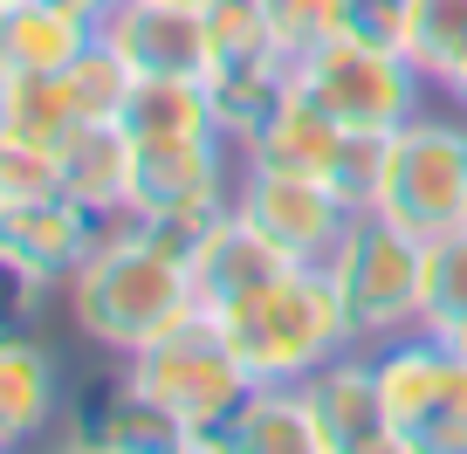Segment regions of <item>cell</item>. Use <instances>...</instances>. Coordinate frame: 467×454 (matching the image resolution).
I'll return each instance as SVG.
<instances>
[{"mask_svg":"<svg viewBox=\"0 0 467 454\" xmlns=\"http://www.w3.org/2000/svg\"><path fill=\"white\" fill-rule=\"evenodd\" d=\"M35 193H62L56 145H35V138H7L0 132V200H35Z\"/></svg>","mask_w":467,"mask_h":454,"instance_id":"4316f807","label":"cell"},{"mask_svg":"<svg viewBox=\"0 0 467 454\" xmlns=\"http://www.w3.org/2000/svg\"><path fill=\"white\" fill-rule=\"evenodd\" d=\"M453 310H467V227L433 235L420 255V323H440Z\"/></svg>","mask_w":467,"mask_h":454,"instance_id":"d4e9b609","label":"cell"},{"mask_svg":"<svg viewBox=\"0 0 467 454\" xmlns=\"http://www.w3.org/2000/svg\"><path fill=\"white\" fill-rule=\"evenodd\" d=\"M289 83H296V62L282 56V48H262V56H220L213 69H206V97H213L220 138L241 152L254 132H262L268 111L289 97Z\"/></svg>","mask_w":467,"mask_h":454,"instance_id":"ac0fdd59","label":"cell"},{"mask_svg":"<svg viewBox=\"0 0 467 454\" xmlns=\"http://www.w3.org/2000/svg\"><path fill=\"white\" fill-rule=\"evenodd\" d=\"M296 90L317 97L344 132H379L385 138L420 111L426 76L406 48H379V42H358V35H337V42L309 48L296 62Z\"/></svg>","mask_w":467,"mask_h":454,"instance_id":"8992f818","label":"cell"},{"mask_svg":"<svg viewBox=\"0 0 467 454\" xmlns=\"http://www.w3.org/2000/svg\"><path fill=\"white\" fill-rule=\"evenodd\" d=\"M62 448H89V454H179V420L124 379L97 406V420H83V427L62 434Z\"/></svg>","mask_w":467,"mask_h":454,"instance_id":"44dd1931","label":"cell"},{"mask_svg":"<svg viewBox=\"0 0 467 454\" xmlns=\"http://www.w3.org/2000/svg\"><path fill=\"white\" fill-rule=\"evenodd\" d=\"M97 42H110L138 76H206L213 69L206 7H179V0H110L97 15Z\"/></svg>","mask_w":467,"mask_h":454,"instance_id":"30bf717a","label":"cell"},{"mask_svg":"<svg viewBox=\"0 0 467 454\" xmlns=\"http://www.w3.org/2000/svg\"><path fill=\"white\" fill-rule=\"evenodd\" d=\"M420 255H426V241L406 235L399 220H385L379 206L350 214L323 276H330L358 344H385L399 331H420Z\"/></svg>","mask_w":467,"mask_h":454,"instance_id":"3957f363","label":"cell"},{"mask_svg":"<svg viewBox=\"0 0 467 454\" xmlns=\"http://www.w3.org/2000/svg\"><path fill=\"white\" fill-rule=\"evenodd\" d=\"M262 15H268V28H275L289 62H303L309 48L344 35V0H262Z\"/></svg>","mask_w":467,"mask_h":454,"instance_id":"484cf974","label":"cell"},{"mask_svg":"<svg viewBox=\"0 0 467 454\" xmlns=\"http://www.w3.org/2000/svg\"><path fill=\"white\" fill-rule=\"evenodd\" d=\"M227 138H165V145H138V173H131V206L124 214L151 220L165 235L192 241L220 206L234 200L227 186Z\"/></svg>","mask_w":467,"mask_h":454,"instance_id":"ba28073f","label":"cell"},{"mask_svg":"<svg viewBox=\"0 0 467 454\" xmlns=\"http://www.w3.org/2000/svg\"><path fill=\"white\" fill-rule=\"evenodd\" d=\"M309 406L323 427V454H392V427H385V399H379V358H358L350 344L344 358L309 372Z\"/></svg>","mask_w":467,"mask_h":454,"instance_id":"7c38bea8","label":"cell"},{"mask_svg":"<svg viewBox=\"0 0 467 454\" xmlns=\"http://www.w3.org/2000/svg\"><path fill=\"white\" fill-rule=\"evenodd\" d=\"M76 103L62 76L42 69H0V132L7 138H35V145H62L76 132Z\"/></svg>","mask_w":467,"mask_h":454,"instance_id":"7402d4cb","label":"cell"},{"mask_svg":"<svg viewBox=\"0 0 467 454\" xmlns=\"http://www.w3.org/2000/svg\"><path fill=\"white\" fill-rule=\"evenodd\" d=\"M97 42V15L69 0H7L0 7V69H42L62 76Z\"/></svg>","mask_w":467,"mask_h":454,"instance_id":"2e32d148","label":"cell"},{"mask_svg":"<svg viewBox=\"0 0 467 454\" xmlns=\"http://www.w3.org/2000/svg\"><path fill=\"white\" fill-rule=\"evenodd\" d=\"M371 206L420 241L467 227V118L412 111L399 132H385V165H379Z\"/></svg>","mask_w":467,"mask_h":454,"instance_id":"277c9868","label":"cell"},{"mask_svg":"<svg viewBox=\"0 0 467 454\" xmlns=\"http://www.w3.org/2000/svg\"><path fill=\"white\" fill-rule=\"evenodd\" d=\"M227 434H234V454H323V427H317V406H309L303 379L248 385Z\"/></svg>","mask_w":467,"mask_h":454,"instance_id":"d6986e66","label":"cell"},{"mask_svg":"<svg viewBox=\"0 0 467 454\" xmlns=\"http://www.w3.org/2000/svg\"><path fill=\"white\" fill-rule=\"evenodd\" d=\"M124 379L145 399H159L179 420V434H220V427L234 420V406L248 399V385H254L206 317H192V323H179V331H165L159 344L131 352V372H124Z\"/></svg>","mask_w":467,"mask_h":454,"instance_id":"52a82bcc","label":"cell"},{"mask_svg":"<svg viewBox=\"0 0 467 454\" xmlns=\"http://www.w3.org/2000/svg\"><path fill=\"white\" fill-rule=\"evenodd\" d=\"M234 206H241V214H248L254 227H262L289 262H303V269L330 262V248L344 241L350 214H358L330 179L268 173V165H241V179H234Z\"/></svg>","mask_w":467,"mask_h":454,"instance_id":"9c48e42d","label":"cell"},{"mask_svg":"<svg viewBox=\"0 0 467 454\" xmlns=\"http://www.w3.org/2000/svg\"><path fill=\"white\" fill-rule=\"evenodd\" d=\"M103 220L69 193H35V200H0V269L35 290L69 282V269L89 255Z\"/></svg>","mask_w":467,"mask_h":454,"instance_id":"8fae6325","label":"cell"},{"mask_svg":"<svg viewBox=\"0 0 467 454\" xmlns=\"http://www.w3.org/2000/svg\"><path fill=\"white\" fill-rule=\"evenodd\" d=\"M179 7H213V0H179Z\"/></svg>","mask_w":467,"mask_h":454,"instance_id":"1f68e13d","label":"cell"},{"mask_svg":"<svg viewBox=\"0 0 467 454\" xmlns=\"http://www.w3.org/2000/svg\"><path fill=\"white\" fill-rule=\"evenodd\" d=\"M406 56L420 62L426 83H447V69L467 56V0H420L412 15V35H406Z\"/></svg>","mask_w":467,"mask_h":454,"instance_id":"cb8c5ba5","label":"cell"},{"mask_svg":"<svg viewBox=\"0 0 467 454\" xmlns=\"http://www.w3.org/2000/svg\"><path fill=\"white\" fill-rule=\"evenodd\" d=\"M0 7H7V0H0Z\"/></svg>","mask_w":467,"mask_h":454,"instance_id":"d6a6232c","label":"cell"},{"mask_svg":"<svg viewBox=\"0 0 467 454\" xmlns=\"http://www.w3.org/2000/svg\"><path fill=\"white\" fill-rule=\"evenodd\" d=\"M69 7H83V15H103V7H110V0H69Z\"/></svg>","mask_w":467,"mask_h":454,"instance_id":"4dcf8cb0","label":"cell"},{"mask_svg":"<svg viewBox=\"0 0 467 454\" xmlns=\"http://www.w3.org/2000/svg\"><path fill=\"white\" fill-rule=\"evenodd\" d=\"M186 255H192V282H200V310H213V303H227V296H241V290H254V282H268V276H282V269H296L289 255L275 248V241L254 227L241 206H220L213 220H206L200 235L186 241Z\"/></svg>","mask_w":467,"mask_h":454,"instance_id":"4fadbf2b","label":"cell"},{"mask_svg":"<svg viewBox=\"0 0 467 454\" xmlns=\"http://www.w3.org/2000/svg\"><path fill=\"white\" fill-rule=\"evenodd\" d=\"M200 317L220 331V344L241 358V372L254 385L309 379L317 365H330V358H344L358 344L330 276L303 269V262L268 276V282H254V290H241V296H227L213 310H200Z\"/></svg>","mask_w":467,"mask_h":454,"instance_id":"7a4b0ae2","label":"cell"},{"mask_svg":"<svg viewBox=\"0 0 467 454\" xmlns=\"http://www.w3.org/2000/svg\"><path fill=\"white\" fill-rule=\"evenodd\" d=\"M62 413V372L56 352L21 331H0V448L48 434Z\"/></svg>","mask_w":467,"mask_h":454,"instance_id":"e0dca14e","label":"cell"},{"mask_svg":"<svg viewBox=\"0 0 467 454\" xmlns=\"http://www.w3.org/2000/svg\"><path fill=\"white\" fill-rule=\"evenodd\" d=\"M440 90H447V97H453V103H461V111H467V56H461V62H453V69H447V83H440Z\"/></svg>","mask_w":467,"mask_h":454,"instance_id":"f546056e","label":"cell"},{"mask_svg":"<svg viewBox=\"0 0 467 454\" xmlns=\"http://www.w3.org/2000/svg\"><path fill=\"white\" fill-rule=\"evenodd\" d=\"M62 83H69L76 118H117V111H124V97H131V83H138V69L117 56L110 42H89L83 56L62 69Z\"/></svg>","mask_w":467,"mask_h":454,"instance_id":"603a6c76","label":"cell"},{"mask_svg":"<svg viewBox=\"0 0 467 454\" xmlns=\"http://www.w3.org/2000/svg\"><path fill=\"white\" fill-rule=\"evenodd\" d=\"M117 124L131 132V145H165V138H220L206 76H138Z\"/></svg>","mask_w":467,"mask_h":454,"instance_id":"ffe728a7","label":"cell"},{"mask_svg":"<svg viewBox=\"0 0 467 454\" xmlns=\"http://www.w3.org/2000/svg\"><path fill=\"white\" fill-rule=\"evenodd\" d=\"M426 331H433V337H440V344H447V352H453V358H461V365H467V310H453V317H440V323H426Z\"/></svg>","mask_w":467,"mask_h":454,"instance_id":"f1b7e54d","label":"cell"},{"mask_svg":"<svg viewBox=\"0 0 467 454\" xmlns=\"http://www.w3.org/2000/svg\"><path fill=\"white\" fill-rule=\"evenodd\" d=\"M69 317L89 344L131 358L159 344L165 331L200 317V282L179 235L151 227L138 214H110L89 241V255L69 269Z\"/></svg>","mask_w":467,"mask_h":454,"instance_id":"6da1fadb","label":"cell"},{"mask_svg":"<svg viewBox=\"0 0 467 454\" xmlns=\"http://www.w3.org/2000/svg\"><path fill=\"white\" fill-rule=\"evenodd\" d=\"M56 173H62V193H69V200H83L97 220H110V214L131 206L138 145H131V132L117 118H83L56 145Z\"/></svg>","mask_w":467,"mask_h":454,"instance_id":"9a60e30c","label":"cell"},{"mask_svg":"<svg viewBox=\"0 0 467 454\" xmlns=\"http://www.w3.org/2000/svg\"><path fill=\"white\" fill-rule=\"evenodd\" d=\"M344 145H350L344 124H337L317 97H303V90L289 83V97L262 118V132L241 145V159H248V165H268V173H303V179H330V186H337Z\"/></svg>","mask_w":467,"mask_h":454,"instance_id":"5bb4252c","label":"cell"},{"mask_svg":"<svg viewBox=\"0 0 467 454\" xmlns=\"http://www.w3.org/2000/svg\"><path fill=\"white\" fill-rule=\"evenodd\" d=\"M412 15H420V0H344V35L379 42V48H406Z\"/></svg>","mask_w":467,"mask_h":454,"instance_id":"83f0119b","label":"cell"},{"mask_svg":"<svg viewBox=\"0 0 467 454\" xmlns=\"http://www.w3.org/2000/svg\"><path fill=\"white\" fill-rule=\"evenodd\" d=\"M379 399L392 454H467V365L426 323L379 344Z\"/></svg>","mask_w":467,"mask_h":454,"instance_id":"5b68a950","label":"cell"}]
</instances>
